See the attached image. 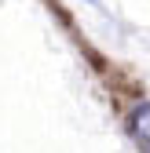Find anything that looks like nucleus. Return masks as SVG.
I'll list each match as a JSON object with an SVG mask.
<instances>
[{
  "label": "nucleus",
  "mask_w": 150,
  "mask_h": 153,
  "mask_svg": "<svg viewBox=\"0 0 150 153\" xmlns=\"http://www.w3.org/2000/svg\"><path fill=\"white\" fill-rule=\"evenodd\" d=\"M132 124H136V135H139V139L150 146V102L136 109V120H132Z\"/></svg>",
  "instance_id": "nucleus-1"
}]
</instances>
